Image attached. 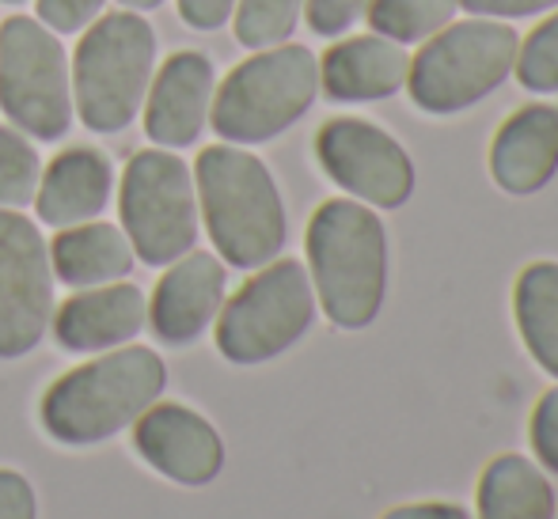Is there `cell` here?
Here are the masks:
<instances>
[{
  "label": "cell",
  "mask_w": 558,
  "mask_h": 519,
  "mask_svg": "<svg viewBox=\"0 0 558 519\" xmlns=\"http://www.w3.org/2000/svg\"><path fill=\"white\" fill-rule=\"evenodd\" d=\"M198 212L217 255L235 270H258L286 247V206L258 156L232 145L206 148L194 168Z\"/></svg>",
  "instance_id": "1"
},
{
  "label": "cell",
  "mask_w": 558,
  "mask_h": 519,
  "mask_svg": "<svg viewBox=\"0 0 558 519\" xmlns=\"http://www.w3.org/2000/svg\"><path fill=\"white\" fill-rule=\"evenodd\" d=\"M308 277L324 314L342 330H365L388 293V235L361 201L335 198L308 224Z\"/></svg>",
  "instance_id": "2"
},
{
  "label": "cell",
  "mask_w": 558,
  "mask_h": 519,
  "mask_svg": "<svg viewBox=\"0 0 558 519\" xmlns=\"http://www.w3.org/2000/svg\"><path fill=\"white\" fill-rule=\"evenodd\" d=\"M168 387V368L153 349H114L61 375L43 398V424L69 447H88L130 429Z\"/></svg>",
  "instance_id": "3"
},
{
  "label": "cell",
  "mask_w": 558,
  "mask_h": 519,
  "mask_svg": "<svg viewBox=\"0 0 558 519\" xmlns=\"http://www.w3.org/2000/svg\"><path fill=\"white\" fill-rule=\"evenodd\" d=\"M156 35L141 15L111 12L81 38L73 61V107L96 133H118L137 118L153 84Z\"/></svg>",
  "instance_id": "4"
},
{
  "label": "cell",
  "mask_w": 558,
  "mask_h": 519,
  "mask_svg": "<svg viewBox=\"0 0 558 519\" xmlns=\"http://www.w3.org/2000/svg\"><path fill=\"white\" fill-rule=\"evenodd\" d=\"M521 38L509 23H448L407 65V91L429 114H456L490 96L513 73Z\"/></svg>",
  "instance_id": "5"
},
{
  "label": "cell",
  "mask_w": 558,
  "mask_h": 519,
  "mask_svg": "<svg viewBox=\"0 0 558 519\" xmlns=\"http://www.w3.org/2000/svg\"><path fill=\"white\" fill-rule=\"evenodd\" d=\"M319 91V61L304 46H270L247 58L209 107L214 129L232 145H258L301 122Z\"/></svg>",
  "instance_id": "6"
},
{
  "label": "cell",
  "mask_w": 558,
  "mask_h": 519,
  "mask_svg": "<svg viewBox=\"0 0 558 519\" xmlns=\"http://www.w3.org/2000/svg\"><path fill=\"white\" fill-rule=\"evenodd\" d=\"M316 319V288L301 262L274 258L221 308L217 349L232 364H263L308 334Z\"/></svg>",
  "instance_id": "7"
},
{
  "label": "cell",
  "mask_w": 558,
  "mask_h": 519,
  "mask_svg": "<svg viewBox=\"0 0 558 519\" xmlns=\"http://www.w3.org/2000/svg\"><path fill=\"white\" fill-rule=\"evenodd\" d=\"M122 224L133 255L148 265H171L198 243V190L179 156L163 148L137 152L122 178Z\"/></svg>",
  "instance_id": "8"
},
{
  "label": "cell",
  "mask_w": 558,
  "mask_h": 519,
  "mask_svg": "<svg viewBox=\"0 0 558 519\" xmlns=\"http://www.w3.org/2000/svg\"><path fill=\"white\" fill-rule=\"evenodd\" d=\"M0 107L38 140L65 137L73 122V73L53 30L12 15L0 30Z\"/></svg>",
  "instance_id": "9"
},
{
  "label": "cell",
  "mask_w": 558,
  "mask_h": 519,
  "mask_svg": "<svg viewBox=\"0 0 558 519\" xmlns=\"http://www.w3.org/2000/svg\"><path fill=\"white\" fill-rule=\"evenodd\" d=\"M53 319V262L43 232L23 212L0 209V357L43 342Z\"/></svg>",
  "instance_id": "10"
},
{
  "label": "cell",
  "mask_w": 558,
  "mask_h": 519,
  "mask_svg": "<svg viewBox=\"0 0 558 519\" xmlns=\"http://www.w3.org/2000/svg\"><path fill=\"white\" fill-rule=\"evenodd\" d=\"M316 156L331 183L376 209L407 206L414 190V163L391 133L361 118H335L319 129Z\"/></svg>",
  "instance_id": "11"
},
{
  "label": "cell",
  "mask_w": 558,
  "mask_h": 519,
  "mask_svg": "<svg viewBox=\"0 0 558 519\" xmlns=\"http://www.w3.org/2000/svg\"><path fill=\"white\" fill-rule=\"evenodd\" d=\"M141 459L179 485H209L225 470V440L198 410L179 403H153L133 421Z\"/></svg>",
  "instance_id": "12"
},
{
  "label": "cell",
  "mask_w": 558,
  "mask_h": 519,
  "mask_svg": "<svg viewBox=\"0 0 558 519\" xmlns=\"http://www.w3.org/2000/svg\"><path fill=\"white\" fill-rule=\"evenodd\" d=\"M225 265L217 255L194 250L171 262L153 296V330L168 345H186L206 334L209 322L225 308Z\"/></svg>",
  "instance_id": "13"
},
{
  "label": "cell",
  "mask_w": 558,
  "mask_h": 519,
  "mask_svg": "<svg viewBox=\"0 0 558 519\" xmlns=\"http://www.w3.org/2000/svg\"><path fill=\"white\" fill-rule=\"evenodd\" d=\"M214 107V65L202 53H175L145 96V129L156 145H194Z\"/></svg>",
  "instance_id": "14"
},
{
  "label": "cell",
  "mask_w": 558,
  "mask_h": 519,
  "mask_svg": "<svg viewBox=\"0 0 558 519\" xmlns=\"http://www.w3.org/2000/svg\"><path fill=\"white\" fill-rule=\"evenodd\" d=\"M558 171V110L521 107L490 145V175L506 194L529 198Z\"/></svg>",
  "instance_id": "15"
},
{
  "label": "cell",
  "mask_w": 558,
  "mask_h": 519,
  "mask_svg": "<svg viewBox=\"0 0 558 519\" xmlns=\"http://www.w3.org/2000/svg\"><path fill=\"white\" fill-rule=\"evenodd\" d=\"M148 300L141 288L114 281L65 300V308L53 314V334L73 353H99L125 345L145 330Z\"/></svg>",
  "instance_id": "16"
},
{
  "label": "cell",
  "mask_w": 558,
  "mask_h": 519,
  "mask_svg": "<svg viewBox=\"0 0 558 519\" xmlns=\"http://www.w3.org/2000/svg\"><path fill=\"white\" fill-rule=\"evenodd\" d=\"M114 171L111 160L96 148H69L50 168L43 171L38 183V217L50 227H76L96 220L111 198Z\"/></svg>",
  "instance_id": "17"
},
{
  "label": "cell",
  "mask_w": 558,
  "mask_h": 519,
  "mask_svg": "<svg viewBox=\"0 0 558 519\" xmlns=\"http://www.w3.org/2000/svg\"><path fill=\"white\" fill-rule=\"evenodd\" d=\"M407 53L380 35L345 38L327 50L319 65L324 91L338 103H368V99H388L407 84Z\"/></svg>",
  "instance_id": "18"
},
{
  "label": "cell",
  "mask_w": 558,
  "mask_h": 519,
  "mask_svg": "<svg viewBox=\"0 0 558 519\" xmlns=\"http://www.w3.org/2000/svg\"><path fill=\"white\" fill-rule=\"evenodd\" d=\"M53 277H61L73 288H99L125 281L137 262L133 243L114 224H76L61 227V235L50 247Z\"/></svg>",
  "instance_id": "19"
},
{
  "label": "cell",
  "mask_w": 558,
  "mask_h": 519,
  "mask_svg": "<svg viewBox=\"0 0 558 519\" xmlns=\"http://www.w3.org/2000/svg\"><path fill=\"white\" fill-rule=\"evenodd\" d=\"M478 519H555L558 501L547 474L524 455H498L486 462L475 493Z\"/></svg>",
  "instance_id": "20"
},
{
  "label": "cell",
  "mask_w": 558,
  "mask_h": 519,
  "mask_svg": "<svg viewBox=\"0 0 558 519\" xmlns=\"http://www.w3.org/2000/svg\"><path fill=\"white\" fill-rule=\"evenodd\" d=\"M513 314L524 349L558 380V262H532L513 288Z\"/></svg>",
  "instance_id": "21"
},
{
  "label": "cell",
  "mask_w": 558,
  "mask_h": 519,
  "mask_svg": "<svg viewBox=\"0 0 558 519\" xmlns=\"http://www.w3.org/2000/svg\"><path fill=\"white\" fill-rule=\"evenodd\" d=\"M456 0H368V23L380 38L403 42H426L445 30L456 15Z\"/></svg>",
  "instance_id": "22"
},
{
  "label": "cell",
  "mask_w": 558,
  "mask_h": 519,
  "mask_svg": "<svg viewBox=\"0 0 558 519\" xmlns=\"http://www.w3.org/2000/svg\"><path fill=\"white\" fill-rule=\"evenodd\" d=\"M304 0H235V38L247 50H270L293 35Z\"/></svg>",
  "instance_id": "23"
},
{
  "label": "cell",
  "mask_w": 558,
  "mask_h": 519,
  "mask_svg": "<svg viewBox=\"0 0 558 519\" xmlns=\"http://www.w3.org/2000/svg\"><path fill=\"white\" fill-rule=\"evenodd\" d=\"M43 163L23 133L0 125V209H23L35 201Z\"/></svg>",
  "instance_id": "24"
},
{
  "label": "cell",
  "mask_w": 558,
  "mask_h": 519,
  "mask_svg": "<svg viewBox=\"0 0 558 519\" xmlns=\"http://www.w3.org/2000/svg\"><path fill=\"white\" fill-rule=\"evenodd\" d=\"M517 81L529 91H558V15L539 23L517 50Z\"/></svg>",
  "instance_id": "25"
},
{
  "label": "cell",
  "mask_w": 558,
  "mask_h": 519,
  "mask_svg": "<svg viewBox=\"0 0 558 519\" xmlns=\"http://www.w3.org/2000/svg\"><path fill=\"white\" fill-rule=\"evenodd\" d=\"M529 436H532V452H536L539 467L558 474V387L544 391L532 410L529 421Z\"/></svg>",
  "instance_id": "26"
},
{
  "label": "cell",
  "mask_w": 558,
  "mask_h": 519,
  "mask_svg": "<svg viewBox=\"0 0 558 519\" xmlns=\"http://www.w3.org/2000/svg\"><path fill=\"white\" fill-rule=\"evenodd\" d=\"M104 0H38V23H46L58 35L84 30L99 15Z\"/></svg>",
  "instance_id": "27"
},
{
  "label": "cell",
  "mask_w": 558,
  "mask_h": 519,
  "mask_svg": "<svg viewBox=\"0 0 558 519\" xmlns=\"http://www.w3.org/2000/svg\"><path fill=\"white\" fill-rule=\"evenodd\" d=\"M368 8V0H308V23L316 35L335 38Z\"/></svg>",
  "instance_id": "28"
},
{
  "label": "cell",
  "mask_w": 558,
  "mask_h": 519,
  "mask_svg": "<svg viewBox=\"0 0 558 519\" xmlns=\"http://www.w3.org/2000/svg\"><path fill=\"white\" fill-rule=\"evenodd\" d=\"M0 519H38V501L20 470H0Z\"/></svg>",
  "instance_id": "29"
},
{
  "label": "cell",
  "mask_w": 558,
  "mask_h": 519,
  "mask_svg": "<svg viewBox=\"0 0 558 519\" xmlns=\"http://www.w3.org/2000/svg\"><path fill=\"white\" fill-rule=\"evenodd\" d=\"M468 8L471 15H498V20H521V15H536L555 8L558 0H456Z\"/></svg>",
  "instance_id": "30"
},
{
  "label": "cell",
  "mask_w": 558,
  "mask_h": 519,
  "mask_svg": "<svg viewBox=\"0 0 558 519\" xmlns=\"http://www.w3.org/2000/svg\"><path fill=\"white\" fill-rule=\"evenodd\" d=\"M235 12V0H179V15L198 30H217Z\"/></svg>",
  "instance_id": "31"
},
{
  "label": "cell",
  "mask_w": 558,
  "mask_h": 519,
  "mask_svg": "<svg viewBox=\"0 0 558 519\" xmlns=\"http://www.w3.org/2000/svg\"><path fill=\"white\" fill-rule=\"evenodd\" d=\"M380 519H471L468 508L448 505V501H422V505H399Z\"/></svg>",
  "instance_id": "32"
},
{
  "label": "cell",
  "mask_w": 558,
  "mask_h": 519,
  "mask_svg": "<svg viewBox=\"0 0 558 519\" xmlns=\"http://www.w3.org/2000/svg\"><path fill=\"white\" fill-rule=\"evenodd\" d=\"M125 8H133V12H148V8H160L163 0H122Z\"/></svg>",
  "instance_id": "33"
},
{
  "label": "cell",
  "mask_w": 558,
  "mask_h": 519,
  "mask_svg": "<svg viewBox=\"0 0 558 519\" xmlns=\"http://www.w3.org/2000/svg\"><path fill=\"white\" fill-rule=\"evenodd\" d=\"M8 4H15V0H8Z\"/></svg>",
  "instance_id": "34"
},
{
  "label": "cell",
  "mask_w": 558,
  "mask_h": 519,
  "mask_svg": "<svg viewBox=\"0 0 558 519\" xmlns=\"http://www.w3.org/2000/svg\"><path fill=\"white\" fill-rule=\"evenodd\" d=\"M555 519H558V512H555Z\"/></svg>",
  "instance_id": "35"
}]
</instances>
